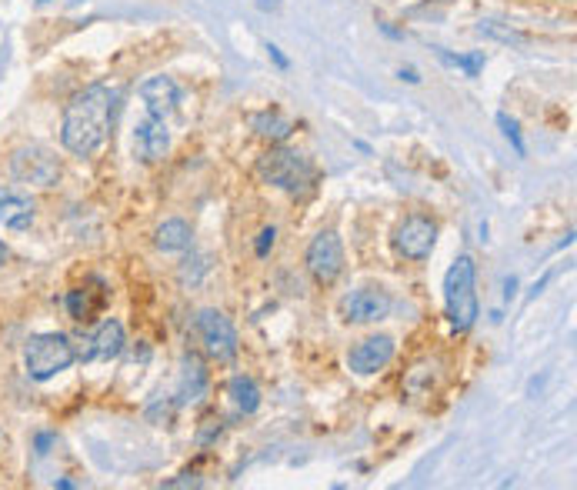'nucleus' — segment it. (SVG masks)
<instances>
[{
    "mask_svg": "<svg viewBox=\"0 0 577 490\" xmlns=\"http://www.w3.org/2000/svg\"><path fill=\"white\" fill-rule=\"evenodd\" d=\"M114 110H117V91L107 83H91L77 91L64 107L60 120V144L74 157H94L110 137L114 127Z\"/></svg>",
    "mask_w": 577,
    "mask_h": 490,
    "instance_id": "f257e3e1",
    "label": "nucleus"
},
{
    "mask_svg": "<svg viewBox=\"0 0 577 490\" xmlns=\"http://www.w3.org/2000/svg\"><path fill=\"white\" fill-rule=\"evenodd\" d=\"M444 317L454 334L474 330L481 317V301H477V260L474 254H457L444 274Z\"/></svg>",
    "mask_w": 577,
    "mask_h": 490,
    "instance_id": "f03ea898",
    "label": "nucleus"
},
{
    "mask_svg": "<svg viewBox=\"0 0 577 490\" xmlns=\"http://www.w3.org/2000/svg\"><path fill=\"white\" fill-rule=\"evenodd\" d=\"M257 174L264 184L277 187L291 197H310L317 187V167L310 163V157H304L294 147H284V144H271V151L260 153Z\"/></svg>",
    "mask_w": 577,
    "mask_h": 490,
    "instance_id": "7ed1b4c3",
    "label": "nucleus"
},
{
    "mask_svg": "<svg viewBox=\"0 0 577 490\" xmlns=\"http://www.w3.org/2000/svg\"><path fill=\"white\" fill-rule=\"evenodd\" d=\"M74 363H77V347H74V340L67 334H57V330L34 334L24 344V371L37 384H44L50 377L71 371Z\"/></svg>",
    "mask_w": 577,
    "mask_h": 490,
    "instance_id": "20e7f679",
    "label": "nucleus"
},
{
    "mask_svg": "<svg viewBox=\"0 0 577 490\" xmlns=\"http://www.w3.org/2000/svg\"><path fill=\"white\" fill-rule=\"evenodd\" d=\"M7 174H11L13 184L50 190V187L60 184L64 167H60L57 153L50 151V147H44V144H21L7 157Z\"/></svg>",
    "mask_w": 577,
    "mask_h": 490,
    "instance_id": "39448f33",
    "label": "nucleus"
},
{
    "mask_svg": "<svg viewBox=\"0 0 577 490\" xmlns=\"http://www.w3.org/2000/svg\"><path fill=\"white\" fill-rule=\"evenodd\" d=\"M437 233H441V223H437L434 214L411 210V214H404L401 221H397V227L390 233V247L407 264H424L434 254Z\"/></svg>",
    "mask_w": 577,
    "mask_h": 490,
    "instance_id": "423d86ee",
    "label": "nucleus"
},
{
    "mask_svg": "<svg viewBox=\"0 0 577 490\" xmlns=\"http://www.w3.org/2000/svg\"><path fill=\"white\" fill-rule=\"evenodd\" d=\"M194 337L201 344L204 357H211L217 363H234L240 354V337L237 327L231 324V317L217 307H204L194 317Z\"/></svg>",
    "mask_w": 577,
    "mask_h": 490,
    "instance_id": "0eeeda50",
    "label": "nucleus"
},
{
    "mask_svg": "<svg viewBox=\"0 0 577 490\" xmlns=\"http://www.w3.org/2000/svg\"><path fill=\"white\" fill-rule=\"evenodd\" d=\"M344 267H347V257H344V244H341V237H337V231H317L304 250L307 277L327 291V287H334L341 280Z\"/></svg>",
    "mask_w": 577,
    "mask_h": 490,
    "instance_id": "6e6552de",
    "label": "nucleus"
},
{
    "mask_svg": "<svg viewBox=\"0 0 577 490\" xmlns=\"http://www.w3.org/2000/svg\"><path fill=\"white\" fill-rule=\"evenodd\" d=\"M390 310H394V297L384 284H364L357 291L344 293L341 303H337V314H341L344 324L364 327V324H380L387 320Z\"/></svg>",
    "mask_w": 577,
    "mask_h": 490,
    "instance_id": "1a4fd4ad",
    "label": "nucleus"
},
{
    "mask_svg": "<svg viewBox=\"0 0 577 490\" xmlns=\"http://www.w3.org/2000/svg\"><path fill=\"white\" fill-rule=\"evenodd\" d=\"M394 354H397V340L390 337V334H371V337L357 340L347 350V367L357 377H374V373L387 371Z\"/></svg>",
    "mask_w": 577,
    "mask_h": 490,
    "instance_id": "9d476101",
    "label": "nucleus"
},
{
    "mask_svg": "<svg viewBox=\"0 0 577 490\" xmlns=\"http://www.w3.org/2000/svg\"><path fill=\"white\" fill-rule=\"evenodd\" d=\"M107 301H110V287H107L100 277H87L83 284L71 287L67 297H64V307H67V317L74 324H97L100 314H104Z\"/></svg>",
    "mask_w": 577,
    "mask_h": 490,
    "instance_id": "9b49d317",
    "label": "nucleus"
},
{
    "mask_svg": "<svg viewBox=\"0 0 577 490\" xmlns=\"http://www.w3.org/2000/svg\"><path fill=\"white\" fill-rule=\"evenodd\" d=\"M127 347V330L120 324L117 317H104L97 320L94 334L83 340L81 350H77V361L91 363V361H117L120 354Z\"/></svg>",
    "mask_w": 577,
    "mask_h": 490,
    "instance_id": "f8f14e48",
    "label": "nucleus"
},
{
    "mask_svg": "<svg viewBox=\"0 0 577 490\" xmlns=\"http://www.w3.org/2000/svg\"><path fill=\"white\" fill-rule=\"evenodd\" d=\"M167 151H170V130H167V120L147 114L144 120L134 124V153H137L144 163L164 161Z\"/></svg>",
    "mask_w": 577,
    "mask_h": 490,
    "instance_id": "ddd939ff",
    "label": "nucleus"
},
{
    "mask_svg": "<svg viewBox=\"0 0 577 490\" xmlns=\"http://www.w3.org/2000/svg\"><path fill=\"white\" fill-rule=\"evenodd\" d=\"M137 93H141L147 114L161 117V120H167V117L177 110V104H180V83H177L174 77H167V74L147 77V81L137 87Z\"/></svg>",
    "mask_w": 577,
    "mask_h": 490,
    "instance_id": "4468645a",
    "label": "nucleus"
},
{
    "mask_svg": "<svg viewBox=\"0 0 577 490\" xmlns=\"http://www.w3.org/2000/svg\"><path fill=\"white\" fill-rule=\"evenodd\" d=\"M211 387V377H207V363L197 350H187L180 357V387H177V404H197Z\"/></svg>",
    "mask_w": 577,
    "mask_h": 490,
    "instance_id": "2eb2a0df",
    "label": "nucleus"
},
{
    "mask_svg": "<svg viewBox=\"0 0 577 490\" xmlns=\"http://www.w3.org/2000/svg\"><path fill=\"white\" fill-rule=\"evenodd\" d=\"M34 217H37L34 197H27L21 190H11V187L0 190V227H7L13 233H24L30 231Z\"/></svg>",
    "mask_w": 577,
    "mask_h": 490,
    "instance_id": "dca6fc26",
    "label": "nucleus"
},
{
    "mask_svg": "<svg viewBox=\"0 0 577 490\" xmlns=\"http://www.w3.org/2000/svg\"><path fill=\"white\" fill-rule=\"evenodd\" d=\"M153 247L161 254H187L190 247H194V227L184 217H167L153 231Z\"/></svg>",
    "mask_w": 577,
    "mask_h": 490,
    "instance_id": "f3484780",
    "label": "nucleus"
},
{
    "mask_svg": "<svg viewBox=\"0 0 577 490\" xmlns=\"http://www.w3.org/2000/svg\"><path fill=\"white\" fill-rule=\"evenodd\" d=\"M250 127L257 134L260 140H267V144H287L291 134H294V120L291 117H284L277 107H267V110H257V114H250Z\"/></svg>",
    "mask_w": 577,
    "mask_h": 490,
    "instance_id": "a211bd4d",
    "label": "nucleus"
},
{
    "mask_svg": "<svg viewBox=\"0 0 577 490\" xmlns=\"http://www.w3.org/2000/svg\"><path fill=\"white\" fill-rule=\"evenodd\" d=\"M227 397H231V404H234V410L240 417H254L260 410V400H264L257 380L247 377V373H234V377L227 380Z\"/></svg>",
    "mask_w": 577,
    "mask_h": 490,
    "instance_id": "6ab92c4d",
    "label": "nucleus"
},
{
    "mask_svg": "<svg viewBox=\"0 0 577 490\" xmlns=\"http://www.w3.org/2000/svg\"><path fill=\"white\" fill-rule=\"evenodd\" d=\"M434 380H437V367H434V363H431V361L414 363L411 371H407V377H404V394L427 397L431 390H434Z\"/></svg>",
    "mask_w": 577,
    "mask_h": 490,
    "instance_id": "aec40b11",
    "label": "nucleus"
},
{
    "mask_svg": "<svg viewBox=\"0 0 577 490\" xmlns=\"http://www.w3.org/2000/svg\"><path fill=\"white\" fill-rule=\"evenodd\" d=\"M437 50V57L444 60L448 67H454V70H460L464 77H481V70H484V64H487V57H484V50H474V54H450L448 47H434Z\"/></svg>",
    "mask_w": 577,
    "mask_h": 490,
    "instance_id": "412c9836",
    "label": "nucleus"
},
{
    "mask_svg": "<svg viewBox=\"0 0 577 490\" xmlns=\"http://www.w3.org/2000/svg\"><path fill=\"white\" fill-rule=\"evenodd\" d=\"M477 34L487 37V40H497V44H524V34L514 30V27H507V23H497V21H481L477 23Z\"/></svg>",
    "mask_w": 577,
    "mask_h": 490,
    "instance_id": "4be33fe9",
    "label": "nucleus"
},
{
    "mask_svg": "<svg viewBox=\"0 0 577 490\" xmlns=\"http://www.w3.org/2000/svg\"><path fill=\"white\" fill-rule=\"evenodd\" d=\"M497 127H501V134H504V140L514 147V153L518 157H528V144H524V137H520V124L514 120V117L507 114V110H497Z\"/></svg>",
    "mask_w": 577,
    "mask_h": 490,
    "instance_id": "5701e85b",
    "label": "nucleus"
},
{
    "mask_svg": "<svg viewBox=\"0 0 577 490\" xmlns=\"http://www.w3.org/2000/svg\"><path fill=\"white\" fill-rule=\"evenodd\" d=\"M221 437H224V417H221V414H207V417L201 420V427H197V447L207 450V447H214Z\"/></svg>",
    "mask_w": 577,
    "mask_h": 490,
    "instance_id": "b1692460",
    "label": "nucleus"
},
{
    "mask_svg": "<svg viewBox=\"0 0 577 490\" xmlns=\"http://www.w3.org/2000/svg\"><path fill=\"white\" fill-rule=\"evenodd\" d=\"M207 270H211V260H207V257H204V254H190L187 260L180 264V284H184V287H197Z\"/></svg>",
    "mask_w": 577,
    "mask_h": 490,
    "instance_id": "393cba45",
    "label": "nucleus"
},
{
    "mask_svg": "<svg viewBox=\"0 0 577 490\" xmlns=\"http://www.w3.org/2000/svg\"><path fill=\"white\" fill-rule=\"evenodd\" d=\"M274 247H277V227H264V231L254 237V257L257 260H267V257L274 254Z\"/></svg>",
    "mask_w": 577,
    "mask_h": 490,
    "instance_id": "a878e982",
    "label": "nucleus"
},
{
    "mask_svg": "<svg viewBox=\"0 0 577 490\" xmlns=\"http://www.w3.org/2000/svg\"><path fill=\"white\" fill-rule=\"evenodd\" d=\"M57 443V433H50V431H40V433H34V450L40 457L44 454H50V447Z\"/></svg>",
    "mask_w": 577,
    "mask_h": 490,
    "instance_id": "bb28decb",
    "label": "nucleus"
},
{
    "mask_svg": "<svg viewBox=\"0 0 577 490\" xmlns=\"http://www.w3.org/2000/svg\"><path fill=\"white\" fill-rule=\"evenodd\" d=\"M267 57L274 60V67H277V70H291V57H287L277 44H267Z\"/></svg>",
    "mask_w": 577,
    "mask_h": 490,
    "instance_id": "cd10ccee",
    "label": "nucleus"
},
{
    "mask_svg": "<svg viewBox=\"0 0 577 490\" xmlns=\"http://www.w3.org/2000/svg\"><path fill=\"white\" fill-rule=\"evenodd\" d=\"M204 480L197 474H180V480H164V487H201Z\"/></svg>",
    "mask_w": 577,
    "mask_h": 490,
    "instance_id": "c85d7f7f",
    "label": "nucleus"
},
{
    "mask_svg": "<svg viewBox=\"0 0 577 490\" xmlns=\"http://www.w3.org/2000/svg\"><path fill=\"white\" fill-rule=\"evenodd\" d=\"M397 81H404V83H411V87H417V83L424 81V77L417 74V67H401V70H397Z\"/></svg>",
    "mask_w": 577,
    "mask_h": 490,
    "instance_id": "c756f323",
    "label": "nucleus"
},
{
    "mask_svg": "<svg viewBox=\"0 0 577 490\" xmlns=\"http://www.w3.org/2000/svg\"><path fill=\"white\" fill-rule=\"evenodd\" d=\"M551 277H554V270H547V274H544L541 280H534V287H530V293H528V301H534L537 293H544V287L551 284Z\"/></svg>",
    "mask_w": 577,
    "mask_h": 490,
    "instance_id": "7c9ffc66",
    "label": "nucleus"
},
{
    "mask_svg": "<svg viewBox=\"0 0 577 490\" xmlns=\"http://www.w3.org/2000/svg\"><path fill=\"white\" fill-rule=\"evenodd\" d=\"M514 297H518V277L511 274V277L504 280V301H514Z\"/></svg>",
    "mask_w": 577,
    "mask_h": 490,
    "instance_id": "2f4dec72",
    "label": "nucleus"
},
{
    "mask_svg": "<svg viewBox=\"0 0 577 490\" xmlns=\"http://www.w3.org/2000/svg\"><path fill=\"white\" fill-rule=\"evenodd\" d=\"M377 27H380V34L390 37V40H404V30H397V27H390V23H384V21L377 23Z\"/></svg>",
    "mask_w": 577,
    "mask_h": 490,
    "instance_id": "473e14b6",
    "label": "nucleus"
},
{
    "mask_svg": "<svg viewBox=\"0 0 577 490\" xmlns=\"http://www.w3.org/2000/svg\"><path fill=\"white\" fill-rule=\"evenodd\" d=\"M351 147H357V151L364 153V157H374V151H371V144H364V140H357V137H354V140H351Z\"/></svg>",
    "mask_w": 577,
    "mask_h": 490,
    "instance_id": "72a5a7b5",
    "label": "nucleus"
},
{
    "mask_svg": "<svg viewBox=\"0 0 577 490\" xmlns=\"http://www.w3.org/2000/svg\"><path fill=\"white\" fill-rule=\"evenodd\" d=\"M7 260H11V250H7V244L0 240V270L7 267Z\"/></svg>",
    "mask_w": 577,
    "mask_h": 490,
    "instance_id": "f704fd0d",
    "label": "nucleus"
},
{
    "mask_svg": "<svg viewBox=\"0 0 577 490\" xmlns=\"http://www.w3.org/2000/svg\"><path fill=\"white\" fill-rule=\"evenodd\" d=\"M257 7L260 11H277L281 4H277V0H257Z\"/></svg>",
    "mask_w": 577,
    "mask_h": 490,
    "instance_id": "c9c22d12",
    "label": "nucleus"
},
{
    "mask_svg": "<svg viewBox=\"0 0 577 490\" xmlns=\"http://www.w3.org/2000/svg\"><path fill=\"white\" fill-rule=\"evenodd\" d=\"M54 487L57 490H74V487H81V484H74V480H54Z\"/></svg>",
    "mask_w": 577,
    "mask_h": 490,
    "instance_id": "e433bc0d",
    "label": "nucleus"
},
{
    "mask_svg": "<svg viewBox=\"0 0 577 490\" xmlns=\"http://www.w3.org/2000/svg\"><path fill=\"white\" fill-rule=\"evenodd\" d=\"M487 233H491V227H487V221H481V240H484V244H487V240H491V237H487Z\"/></svg>",
    "mask_w": 577,
    "mask_h": 490,
    "instance_id": "4c0bfd02",
    "label": "nucleus"
},
{
    "mask_svg": "<svg viewBox=\"0 0 577 490\" xmlns=\"http://www.w3.org/2000/svg\"><path fill=\"white\" fill-rule=\"evenodd\" d=\"M47 4H54V0H37L34 7H47Z\"/></svg>",
    "mask_w": 577,
    "mask_h": 490,
    "instance_id": "58836bf2",
    "label": "nucleus"
}]
</instances>
